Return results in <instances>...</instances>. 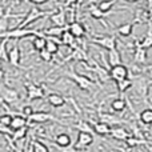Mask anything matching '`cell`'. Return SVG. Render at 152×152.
<instances>
[{
	"label": "cell",
	"mask_w": 152,
	"mask_h": 152,
	"mask_svg": "<svg viewBox=\"0 0 152 152\" xmlns=\"http://www.w3.org/2000/svg\"><path fill=\"white\" fill-rule=\"evenodd\" d=\"M55 11L56 10H52V11H42V10H39L36 5H32L31 10H29V12L27 13L26 18H24L23 20L20 21V24H19L18 27H20V28H27V26L32 24L34 21L39 20V19L45 18V16L53 15V13H55Z\"/></svg>",
	"instance_id": "1"
},
{
	"label": "cell",
	"mask_w": 152,
	"mask_h": 152,
	"mask_svg": "<svg viewBox=\"0 0 152 152\" xmlns=\"http://www.w3.org/2000/svg\"><path fill=\"white\" fill-rule=\"evenodd\" d=\"M28 36H44L43 32H39L36 29H29V28H20V27H16L13 29H10L8 32H5L1 36V39H13V40H19V39H24V37Z\"/></svg>",
	"instance_id": "2"
},
{
	"label": "cell",
	"mask_w": 152,
	"mask_h": 152,
	"mask_svg": "<svg viewBox=\"0 0 152 152\" xmlns=\"http://www.w3.org/2000/svg\"><path fill=\"white\" fill-rule=\"evenodd\" d=\"M152 84L151 79H148L147 76H142V75H137L135 77V80H132V87H134L135 92L139 97L142 99H145L148 95V88Z\"/></svg>",
	"instance_id": "3"
},
{
	"label": "cell",
	"mask_w": 152,
	"mask_h": 152,
	"mask_svg": "<svg viewBox=\"0 0 152 152\" xmlns=\"http://www.w3.org/2000/svg\"><path fill=\"white\" fill-rule=\"evenodd\" d=\"M67 76H68L74 83H76V86L80 89H83V91H91V88L94 87V83H92L91 79L84 75L76 74L75 71H68L67 72Z\"/></svg>",
	"instance_id": "4"
},
{
	"label": "cell",
	"mask_w": 152,
	"mask_h": 152,
	"mask_svg": "<svg viewBox=\"0 0 152 152\" xmlns=\"http://www.w3.org/2000/svg\"><path fill=\"white\" fill-rule=\"evenodd\" d=\"M91 42L94 43V44H97L99 47L107 50V51L116 48V36H113V35H104V36L92 37Z\"/></svg>",
	"instance_id": "5"
},
{
	"label": "cell",
	"mask_w": 152,
	"mask_h": 152,
	"mask_svg": "<svg viewBox=\"0 0 152 152\" xmlns=\"http://www.w3.org/2000/svg\"><path fill=\"white\" fill-rule=\"evenodd\" d=\"M26 91H27V100H36L44 97V89L40 86H36L34 83H26Z\"/></svg>",
	"instance_id": "6"
},
{
	"label": "cell",
	"mask_w": 152,
	"mask_h": 152,
	"mask_svg": "<svg viewBox=\"0 0 152 152\" xmlns=\"http://www.w3.org/2000/svg\"><path fill=\"white\" fill-rule=\"evenodd\" d=\"M128 67L124 66V64H118L115 67H111L110 68V77L115 81H120L128 77Z\"/></svg>",
	"instance_id": "7"
},
{
	"label": "cell",
	"mask_w": 152,
	"mask_h": 152,
	"mask_svg": "<svg viewBox=\"0 0 152 152\" xmlns=\"http://www.w3.org/2000/svg\"><path fill=\"white\" fill-rule=\"evenodd\" d=\"M0 95H1V100L4 103H7V104H15L20 99L19 92L13 88H10V87H3Z\"/></svg>",
	"instance_id": "8"
},
{
	"label": "cell",
	"mask_w": 152,
	"mask_h": 152,
	"mask_svg": "<svg viewBox=\"0 0 152 152\" xmlns=\"http://www.w3.org/2000/svg\"><path fill=\"white\" fill-rule=\"evenodd\" d=\"M134 63L136 66H144L147 63V50L139 44V40H135V51H134Z\"/></svg>",
	"instance_id": "9"
},
{
	"label": "cell",
	"mask_w": 152,
	"mask_h": 152,
	"mask_svg": "<svg viewBox=\"0 0 152 152\" xmlns=\"http://www.w3.org/2000/svg\"><path fill=\"white\" fill-rule=\"evenodd\" d=\"M94 143V136L89 132H79L77 139H76L74 147L76 150H81V148H87Z\"/></svg>",
	"instance_id": "10"
},
{
	"label": "cell",
	"mask_w": 152,
	"mask_h": 152,
	"mask_svg": "<svg viewBox=\"0 0 152 152\" xmlns=\"http://www.w3.org/2000/svg\"><path fill=\"white\" fill-rule=\"evenodd\" d=\"M50 20L58 27H68L67 26V15H66L64 7L58 8V10L55 11V13L50 16Z\"/></svg>",
	"instance_id": "11"
},
{
	"label": "cell",
	"mask_w": 152,
	"mask_h": 152,
	"mask_svg": "<svg viewBox=\"0 0 152 152\" xmlns=\"http://www.w3.org/2000/svg\"><path fill=\"white\" fill-rule=\"evenodd\" d=\"M50 120H56L50 112H43V111H37V112H34L31 116L28 118L29 123H37V124H43L47 123Z\"/></svg>",
	"instance_id": "12"
},
{
	"label": "cell",
	"mask_w": 152,
	"mask_h": 152,
	"mask_svg": "<svg viewBox=\"0 0 152 152\" xmlns=\"http://www.w3.org/2000/svg\"><path fill=\"white\" fill-rule=\"evenodd\" d=\"M20 48L18 44H15L10 51H8V63L12 67H20Z\"/></svg>",
	"instance_id": "13"
},
{
	"label": "cell",
	"mask_w": 152,
	"mask_h": 152,
	"mask_svg": "<svg viewBox=\"0 0 152 152\" xmlns=\"http://www.w3.org/2000/svg\"><path fill=\"white\" fill-rule=\"evenodd\" d=\"M99 121H103V123L108 124L110 127L113 126H120L124 120L119 119L116 115H112V113H107V112H99Z\"/></svg>",
	"instance_id": "14"
},
{
	"label": "cell",
	"mask_w": 152,
	"mask_h": 152,
	"mask_svg": "<svg viewBox=\"0 0 152 152\" xmlns=\"http://www.w3.org/2000/svg\"><path fill=\"white\" fill-rule=\"evenodd\" d=\"M110 135L113 137V139L120 140V142H126V140L131 136V134H129L124 127H120V126H116V127H113V128H111Z\"/></svg>",
	"instance_id": "15"
},
{
	"label": "cell",
	"mask_w": 152,
	"mask_h": 152,
	"mask_svg": "<svg viewBox=\"0 0 152 152\" xmlns=\"http://www.w3.org/2000/svg\"><path fill=\"white\" fill-rule=\"evenodd\" d=\"M68 31L71 32V35L75 36L76 39H80V37H83L86 35V27L80 21H72L68 26Z\"/></svg>",
	"instance_id": "16"
},
{
	"label": "cell",
	"mask_w": 152,
	"mask_h": 152,
	"mask_svg": "<svg viewBox=\"0 0 152 152\" xmlns=\"http://www.w3.org/2000/svg\"><path fill=\"white\" fill-rule=\"evenodd\" d=\"M10 11H11V7L7 10L5 15L0 18V39H1V36L5 34V32L10 31V29H8V26H10V19H16L18 18L16 15H11Z\"/></svg>",
	"instance_id": "17"
},
{
	"label": "cell",
	"mask_w": 152,
	"mask_h": 152,
	"mask_svg": "<svg viewBox=\"0 0 152 152\" xmlns=\"http://www.w3.org/2000/svg\"><path fill=\"white\" fill-rule=\"evenodd\" d=\"M60 40H61V45H67V47H69L71 50H74V48H76L79 45L77 44V39H76L75 36H72L71 32H69L68 29H66V31L63 32Z\"/></svg>",
	"instance_id": "18"
},
{
	"label": "cell",
	"mask_w": 152,
	"mask_h": 152,
	"mask_svg": "<svg viewBox=\"0 0 152 152\" xmlns=\"http://www.w3.org/2000/svg\"><path fill=\"white\" fill-rule=\"evenodd\" d=\"M72 144V140H71V136H69L68 134H59L56 135L55 137V145L56 148H67V147H71Z\"/></svg>",
	"instance_id": "19"
},
{
	"label": "cell",
	"mask_w": 152,
	"mask_h": 152,
	"mask_svg": "<svg viewBox=\"0 0 152 152\" xmlns=\"http://www.w3.org/2000/svg\"><path fill=\"white\" fill-rule=\"evenodd\" d=\"M107 60H108V66L111 67H115L118 64H121V55L119 52L118 48H113V50L108 51V55H107Z\"/></svg>",
	"instance_id": "20"
},
{
	"label": "cell",
	"mask_w": 152,
	"mask_h": 152,
	"mask_svg": "<svg viewBox=\"0 0 152 152\" xmlns=\"http://www.w3.org/2000/svg\"><path fill=\"white\" fill-rule=\"evenodd\" d=\"M66 29H68V27H58V26H53V27H50V28L44 29V36L47 37H58V39H60L61 35H63V32L66 31Z\"/></svg>",
	"instance_id": "21"
},
{
	"label": "cell",
	"mask_w": 152,
	"mask_h": 152,
	"mask_svg": "<svg viewBox=\"0 0 152 152\" xmlns=\"http://www.w3.org/2000/svg\"><path fill=\"white\" fill-rule=\"evenodd\" d=\"M94 132L99 136H107L111 134V127L103 121H95L94 123Z\"/></svg>",
	"instance_id": "22"
},
{
	"label": "cell",
	"mask_w": 152,
	"mask_h": 152,
	"mask_svg": "<svg viewBox=\"0 0 152 152\" xmlns=\"http://www.w3.org/2000/svg\"><path fill=\"white\" fill-rule=\"evenodd\" d=\"M27 123H28V119L20 113V115L12 116V121H11L10 127L13 131V129H19V128H23V127H27Z\"/></svg>",
	"instance_id": "23"
},
{
	"label": "cell",
	"mask_w": 152,
	"mask_h": 152,
	"mask_svg": "<svg viewBox=\"0 0 152 152\" xmlns=\"http://www.w3.org/2000/svg\"><path fill=\"white\" fill-rule=\"evenodd\" d=\"M47 102L50 105H52V107H63L64 104H66V99H64L61 95L59 94H50L47 96Z\"/></svg>",
	"instance_id": "24"
},
{
	"label": "cell",
	"mask_w": 152,
	"mask_h": 152,
	"mask_svg": "<svg viewBox=\"0 0 152 152\" xmlns=\"http://www.w3.org/2000/svg\"><path fill=\"white\" fill-rule=\"evenodd\" d=\"M139 44L142 45L143 48H145V50L152 48V26H151V23H148V31H147V34L143 36V39L139 40Z\"/></svg>",
	"instance_id": "25"
},
{
	"label": "cell",
	"mask_w": 152,
	"mask_h": 152,
	"mask_svg": "<svg viewBox=\"0 0 152 152\" xmlns=\"http://www.w3.org/2000/svg\"><path fill=\"white\" fill-rule=\"evenodd\" d=\"M132 29H134V21H129V23L121 24L120 27H118V28H116V32L123 37H128V36H131Z\"/></svg>",
	"instance_id": "26"
},
{
	"label": "cell",
	"mask_w": 152,
	"mask_h": 152,
	"mask_svg": "<svg viewBox=\"0 0 152 152\" xmlns=\"http://www.w3.org/2000/svg\"><path fill=\"white\" fill-rule=\"evenodd\" d=\"M126 144L128 145L129 148H134V147H140V145L150 144V142H147L145 139H140V137H136V136H134V135H131V136L126 140Z\"/></svg>",
	"instance_id": "27"
},
{
	"label": "cell",
	"mask_w": 152,
	"mask_h": 152,
	"mask_svg": "<svg viewBox=\"0 0 152 152\" xmlns=\"http://www.w3.org/2000/svg\"><path fill=\"white\" fill-rule=\"evenodd\" d=\"M127 107V103L124 99H121V97H119V99H113L112 102H111V110L113 111V112H123L124 110H126Z\"/></svg>",
	"instance_id": "28"
},
{
	"label": "cell",
	"mask_w": 152,
	"mask_h": 152,
	"mask_svg": "<svg viewBox=\"0 0 152 152\" xmlns=\"http://www.w3.org/2000/svg\"><path fill=\"white\" fill-rule=\"evenodd\" d=\"M45 44H47L45 36H35L34 40H32V47H34L35 51L45 50Z\"/></svg>",
	"instance_id": "29"
},
{
	"label": "cell",
	"mask_w": 152,
	"mask_h": 152,
	"mask_svg": "<svg viewBox=\"0 0 152 152\" xmlns=\"http://www.w3.org/2000/svg\"><path fill=\"white\" fill-rule=\"evenodd\" d=\"M88 12H89V15H91L92 18H94V19H97V20H102V19L105 16V13L103 12V11L100 10L99 7H97V4H91V5H88Z\"/></svg>",
	"instance_id": "30"
},
{
	"label": "cell",
	"mask_w": 152,
	"mask_h": 152,
	"mask_svg": "<svg viewBox=\"0 0 152 152\" xmlns=\"http://www.w3.org/2000/svg\"><path fill=\"white\" fill-rule=\"evenodd\" d=\"M139 119L143 124H147V126H151L152 124V108H145L140 112Z\"/></svg>",
	"instance_id": "31"
},
{
	"label": "cell",
	"mask_w": 152,
	"mask_h": 152,
	"mask_svg": "<svg viewBox=\"0 0 152 152\" xmlns=\"http://www.w3.org/2000/svg\"><path fill=\"white\" fill-rule=\"evenodd\" d=\"M116 87H118V91L120 94H124L126 91H128L129 88H132V80L131 79H124V80L116 81Z\"/></svg>",
	"instance_id": "32"
},
{
	"label": "cell",
	"mask_w": 152,
	"mask_h": 152,
	"mask_svg": "<svg viewBox=\"0 0 152 152\" xmlns=\"http://www.w3.org/2000/svg\"><path fill=\"white\" fill-rule=\"evenodd\" d=\"M29 150H31L32 152H50L47 145L43 144V143L39 142V140H32Z\"/></svg>",
	"instance_id": "33"
},
{
	"label": "cell",
	"mask_w": 152,
	"mask_h": 152,
	"mask_svg": "<svg viewBox=\"0 0 152 152\" xmlns=\"http://www.w3.org/2000/svg\"><path fill=\"white\" fill-rule=\"evenodd\" d=\"M27 132H28V129H27V127H23V128H19V129H13L12 131V140L13 142H19V140L24 139V137L27 136Z\"/></svg>",
	"instance_id": "34"
},
{
	"label": "cell",
	"mask_w": 152,
	"mask_h": 152,
	"mask_svg": "<svg viewBox=\"0 0 152 152\" xmlns=\"http://www.w3.org/2000/svg\"><path fill=\"white\" fill-rule=\"evenodd\" d=\"M115 3H116V0H102V1L97 4V7H99L104 13H107L112 10V7H113Z\"/></svg>",
	"instance_id": "35"
},
{
	"label": "cell",
	"mask_w": 152,
	"mask_h": 152,
	"mask_svg": "<svg viewBox=\"0 0 152 152\" xmlns=\"http://www.w3.org/2000/svg\"><path fill=\"white\" fill-rule=\"evenodd\" d=\"M8 43V39H1L0 42V60H4V61H8V53H7V45Z\"/></svg>",
	"instance_id": "36"
},
{
	"label": "cell",
	"mask_w": 152,
	"mask_h": 152,
	"mask_svg": "<svg viewBox=\"0 0 152 152\" xmlns=\"http://www.w3.org/2000/svg\"><path fill=\"white\" fill-rule=\"evenodd\" d=\"M76 128L79 129V132H89V134H92V131H94L92 126L89 127L88 123H86V121H79V126H76Z\"/></svg>",
	"instance_id": "37"
},
{
	"label": "cell",
	"mask_w": 152,
	"mask_h": 152,
	"mask_svg": "<svg viewBox=\"0 0 152 152\" xmlns=\"http://www.w3.org/2000/svg\"><path fill=\"white\" fill-rule=\"evenodd\" d=\"M39 56H40V59H42L43 61H47V63H50V61L52 60V53L48 52L47 50L39 51Z\"/></svg>",
	"instance_id": "38"
},
{
	"label": "cell",
	"mask_w": 152,
	"mask_h": 152,
	"mask_svg": "<svg viewBox=\"0 0 152 152\" xmlns=\"http://www.w3.org/2000/svg\"><path fill=\"white\" fill-rule=\"evenodd\" d=\"M11 121H12V115H11V113H3V115H0V123L10 127Z\"/></svg>",
	"instance_id": "39"
},
{
	"label": "cell",
	"mask_w": 152,
	"mask_h": 152,
	"mask_svg": "<svg viewBox=\"0 0 152 152\" xmlns=\"http://www.w3.org/2000/svg\"><path fill=\"white\" fill-rule=\"evenodd\" d=\"M34 112H35V111H34V108H32L31 105H28V104H27V105H24V107L21 108V115H23V116H26L27 119H28L29 116H31Z\"/></svg>",
	"instance_id": "40"
},
{
	"label": "cell",
	"mask_w": 152,
	"mask_h": 152,
	"mask_svg": "<svg viewBox=\"0 0 152 152\" xmlns=\"http://www.w3.org/2000/svg\"><path fill=\"white\" fill-rule=\"evenodd\" d=\"M0 134H3V135H12V128L11 127H8V126H5V124H3V123H0Z\"/></svg>",
	"instance_id": "41"
},
{
	"label": "cell",
	"mask_w": 152,
	"mask_h": 152,
	"mask_svg": "<svg viewBox=\"0 0 152 152\" xmlns=\"http://www.w3.org/2000/svg\"><path fill=\"white\" fill-rule=\"evenodd\" d=\"M147 15H148V23H152V0L150 1V5H148Z\"/></svg>",
	"instance_id": "42"
},
{
	"label": "cell",
	"mask_w": 152,
	"mask_h": 152,
	"mask_svg": "<svg viewBox=\"0 0 152 152\" xmlns=\"http://www.w3.org/2000/svg\"><path fill=\"white\" fill-rule=\"evenodd\" d=\"M28 3H32L34 5H42V4H44V3H47L48 0H27Z\"/></svg>",
	"instance_id": "43"
},
{
	"label": "cell",
	"mask_w": 152,
	"mask_h": 152,
	"mask_svg": "<svg viewBox=\"0 0 152 152\" xmlns=\"http://www.w3.org/2000/svg\"><path fill=\"white\" fill-rule=\"evenodd\" d=\"M77 3V0H66V3H64V7H69V5H74Z\"/></svg>",
	"instance_id": "44"
},
{
	"label": "cell",
	"mask_w": 152,
	"mask_h": 152,
	"mask_svg": "<svg viewBox=\"0 0 152 152\" xmlns=\"http://www.w3.org/2000/svg\"><path fill=\"white\" fill-rule=\"evenodd\" d=\"M4 77V68H3V60H0V80Z\"/></svg>",
	"instance_id": "45"
},
{
	"label": "cell",
	"mask_w": 152,
	"mask_h": 152,
	"mask_svg": "<svg viewBox=\"0 0 152 152\" xmlns=\"http://www.w3.org/2000/svg\"><path fill=\"white\" fill-rule=\"evenodd\" d=\"M4 15H5V8L3 7V5H0V18L4 16Z\"/></svg>",
	"instance_id": "46"
},
{
	"label": "cell",
	"mask_w": 152,
	"mask_h": 152,
	"mask_svg": "<svg viewBox=\"0 0 152 152\" xmlns=\"http://www.w3.org/2000/svg\"><path fill=\"white\" fill-rule=\"evenodd\" d=\"M126 1H128V3H135V1H140V0H126ZM148 1H151V0H148Z\"/></svg>",
	"instance_id": "47"
},
{
	"label": "cell",
	"mask_w": 152,
	"mask_h": 152,
	"mask_svg": "<svg viewBox=\"0 0 152 152\" xmlns=\"http://www.w3.org/2000/svg\"><path fill=\"white\" fill-rule=\"evenodd\" d=\"M145 69H147V71H152V64H150L148 67H145Z\"/></svg>",
	"instance_id": "48"
},
{
	"label": "cell",
	"mask_w": 152,
	"mask_h": 152,
	"mask_svg": "<svg viewBox=\"0 0 152 152\" xmlns=\"http://www.w3.org/2000/svg\"><path fill=\"white\" fill-rule=\"evenodd\" d=\"M5 1H10V0H1V3H3V4H4Z\"/></svg>",
	"instance_id": "49"
},
{
	"label": "cell",
	"mask_w": 152,
	"mask_h": 152,
	"mask_svg": "<svg viewBox=\"0 0 152 152\" xmlns=\"http://www.w3.org/2000/svg\"><path fill=\"white\" fill-rule=\"evenodd\" d=\"M29 152H32V151H31V150H29Z\"/></svg>",
	"instance_id": "50"
}]
</instances>
